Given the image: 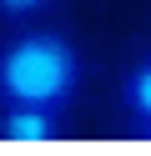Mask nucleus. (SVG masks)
<instances>
[{
	"label": "nucleus",
	"instance_id": "1",
	"mask_svg": "<svg viewBox=\"0 0 151 156\" xmlns=\"http://www.w3.org/2000/svg\"><path fill=\"white\" fill-rule=\"evenodd\" d=\"M86 81V55L56 25H15L0 41V106H50L70 111Z\"/></svg>",
	"mask_w": 151,
	"mask_h": 156
},
{
	"label": "nucleus",
	"instance_id": "2",
	"mask_svg": "<svg viewBox=\"0 0 151 156\" xmlns=\"http://www.w3.org/2000/svg\"><path fill=\"white\" fill-rule=\"evenodd\" d=\"M60 111L50 106H0V146H20V151H40V146L60 141Z\"/></svg>",
	"mask_w": 151,
	"mask_h": 156
},
{
	"label": "nucleus",
	"instance_id": "3",
	"mask_svg": "<svg viewBox=\"0 0 151 156\" xmlns=\"http://www.w3.org/2000/svg\"><path fill=\"white\" fill-rule=\"evenodd\" d=\"M121 116H126V126L151 121V51L136 55L131 71L121 76Z\"/></svg>",
	"mask_w": 151,
	"mask_h": 156
},
{
	"label": "nucleus",
	"instance_id": "4",
	"mask_svg": "<svg viewBox=\"0 0 151 156\" xmlns=\"http://www.w3.org/2000/svg\"><path fill=\"white\" fill-rule=\"evenodd\" d=\"M56 10V0H0V20L5 25H30V20H45Z\"/></svg>",
	"mask_w": 151,
	"mask_h": 156
},
{
	"label": "nucleus",
	"instance_id": "5",
	"mask_svg": "<svg viewBox=\"0 0 151 156\" xmlns=\"http://www.w3.org/2000/svg\"><path fill=\"white\" fill-rule=\"evenodd\" d=\"M126 136H131V146H151V121H141V126H126Z\"/></svg>",
	"mask_w": 151,
	"mask_h": 156
}]
</instances>
